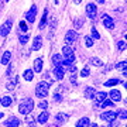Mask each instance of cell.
Returning a JSON list of instances; mask_svg holds the SVG:
<instances>
[{"mask_svg":"<svg viewBox=\"0 0 127 127\" xmlns=\"http://www.w3.org/2000/svg\"><path fill=\"white\" fill-rule=\"evenodd\" d=\"M10 58H11V52L10 51H6L4 54H3V57H1V64L3 65H9Z\"/></svg>","mask_w":127,"mask_h":127,"instance_id":"obj_18","label":"cell"},{"mask_svg":"<svg viewBox=\"0 0 127 127\" xmlns=\"http://www.w3.org/2000/svg\"><path fill=\"white\" fill-rule=\"evenodd\" d=\"M0 104L4 106V107H9V106L13 104V97H10V96H3V97L0 99Z\"/></svg>","mask_w":127,"mask_h":127,"instance_id":"obj_14","label":"cell"},{"mask_svg":"<svg viewBox=\"0 0 127 127\" xmlns=\"http://www.w3.org/2000/svg\"><path fill=\"white\" fill-rule=\"evenodd\" d=\"M117 48H119V51H124L126 50V41H119L117 42Z\"/></svg>","mask_w":127,"mask_h":127,"instance_id":"obj_31","label":"cell"},{"mask_svg":"<svg viewBox=\"0 0 127 127\" xmlns=\"http://www.w3.org/2000/svg\"><path fill=\"white\" fill-rule=\"evenodd\" d=\"M83 26V18H76L75 21H73V27L75 28H81Z\"/></svg>","mask_w":127,"mask_h":127,"instance_id":"obj_28","label":"cell"},{"mask_svg":"<svg viewBox=\"0 0 127 127\" xmlns=\"http://www.w3.org/2000/svg\"><path fill=\"white\" fill-rule=\"evenodd\" d=\"M103 24H104V27L109 28V30H113V28H114L113 18L110 17V16H107V14H104V16H103Z\"/></svg>","mask_w":127,"mask_h":127,"instance_id":"obj_11","label":"cell"},{"mask_svg":"<svg viewBox=\"0 0 127 127\" xmlns=\"http://www.w3.org/2000/svg\"><path fill=\"white\" fill-rule=\"evenodd\" d=\"M126 66H127V62H126V61H122V62H119L117 65H116V68H119V69H123V71L126 69Z\"/></svg>","mask_w":127,"mask_h":127,"instance_id":"obj_32","label":"cell"},{"mask_svg":"<svg viewBox=\"0 0 127 127\" xmlns=\"http://www.w3.org/2000/svg\"><path fill=\"white\" fill-rule=\"evenodd\" d=\"M58 1H59V0H55V3H58Z\"/></svg>","mask_w":127,"mask_h":127,"instance_id":"obj_48","label":"cell"},{"mask_svg":"<svg viewBox=\"0 0 127 127\" xmlns=\"http://www.w3.org/2000/svg\"><path fill=\"white\" fill-rule=\"evenodd\" d=\"M35 16H37V6H32L31 9L27 11V14H26V20H27L28 23H34Z\"/></svg>","mask_w":127,"mask_h":127,"instance_id":"obj_8","label":"cell"},{"mask_svg":"<svg viewBox=\"0 0 127 127\" xmlns=\"http://www.w3.org/2000/svg\"><path fill=\"white\" fill-rule=\"evenodd\" d=\"M32 109H34V102H32V99H30V97H26V99L21 100V103H20V106H18V112L21 114H28L31 113Z\"/></svg>","mask_w":127,"mask_h":127,"instance_id":"obj_1","label":"cell"},{"mask_svg":"<svg viewBox=\"0 0 127 127\" xmlns=\"http://www.w3.org/2000/svg\"><path fill=\"white\" fill-rule=\"evenodd\" d=\"M38 107H40V109H42V110H45L47 107H48V103H47V100H41L40 104H38Z\"/></svg>","mask_w":127,"mask_h":127,"instance_id":"obj_33","label":"cell"},{"mask_svg":"<svg viewBox=\"0 0 127 127\" xmlns=\"http://www.w3.org/2000/svg\"><path fill=\"white\" fill-rule=\"evenodd\" d=\"M86 13L89 16V18H95L96 14H97V7H96L95 3H89L86 6Z\"/></svg>","mask_w":127,"mask_h":127,"instance_id":"obj_7","label":"cell"},{"mask_svg":"<svg viewBox=\"0 0 127 127\" xmlns=\"http://www.w3.org/2000/svg\"><path fill=\"white\" fill-rule=\"evenodd\" d=\"M55 26H57V20H55V17L51 18V30H54Z\"/></svg>","mask_w":127,"mask_h":127,"instance_id":"obj_40","label":"cell"},{"mask_svg":"<svg viewBox=\"0 0 127 127\" xmlns=\"http://www.w3.org/2000/svg\"><path fill=\"white\" fill-rule=\"evenodd\" d=\"M96 1H97V3H100V4H103V3H104V0H96Z\"/></svg>","mask_w":127,"mask_h":127,"instance_id":"obj_44","label":"cell"},{"mask_svg":"<svg viewBox=\"0 0 127 127\" xmlns=\"http://www.w3.org/2000/svg\"><path fill=\"white\" fill-rule=\"evenodd\" d=\"M117 117V113L113 112V110H110V112H104V113L100 114V119L104 120V122H112V120H116Z\"/></svg>","mask_w":127,"mask_h":127,"instance_id":"obj_6","label":"cell"},{"mask_svg":"<svg viewBox=\"0 0 127 127\" xmlns=\"http://www.w3.org/2000/svg\"><path fill=\"white\" fill-rule=\"evenodd\" d=\"M89 126V119L88 117H82L79 122L76 123V127H88Z\"/></svg>","mask_w":127,"mask_h":127,"instance_id":"obj_24","label":"cell"},{"mask_svg":"<svg viewBox=\"0 0 127 127\" xmlns=\"http://www.w3.org/2000/svg\"><path fill=\"white\" fill-rule=\"evenodd\" d=\"M109 96L112 97L110 100H113V102H120V100H122V93H120L119 91H116V89H112L110 93H109Z\"/></svg>","mask_w":127,"mask_h":127,"instance_id":"obj_12","label":"cell"},{"mask_svg":"<svg viewBox=\"0 0 127 127\" xmlns=\"http://www.w3.org/2000/svg\"><path fill=\"white\" fill-rule=\"evenodd\" d=\"M78 40V32L75 30H69L66 32V35H65V42H66V45H72L75 44Z\"/></svg>","mask_w":127,"mask_h":127,"instance_id":"obj_5","label":"cell"},{"mask_svg":"<svg viewBox=\"0 0 127 127\" xmlns=\"http://www.w3.org/2000/svg\"><path fill=\"white\" fill-rule=\"evenodd\" d=\"M113 106H114V102H113V100L104 99L103 102H102V107H103V109H106V107H113Z\"/></svg>","mask_w":127,"mask_h":127,"instance_id":"obj_27","label":"cell"},{"mask_svg":"<svg viewBox=\"0 0 127 127\" xmlns=\"http://www.w3.org/2000/svg\"><path fill=\"white\" fill-rule=\"evenodd\" d=\"M91 127H99V126H97V124H95V123H93V124H91Z\"/></svg>","mask_w":127,"mask_h":127,"instance_id":"obj_46","label":"cell"},{"mask_svg":"<svg viewBox=\"0 0 127 127\" xmlns=\"http://www.w3.org/2000/svg\"><path fill=\"white\" fill-rule=\"evenodd\" d=\"M73 1H75V3H76V4H79V3H81L82 0H73Z\"/></svg>","mask_w":127,"mask_h":127,"instance_id":"obj_45","label":"cell"},{"mask_svg":"<svg viewBox=\"0 0 127 127\" xmlns=\"http://www.w3.org/2000/svg\"><path fill=\"white\" fill-rule=\"evenodd\" d=\"M54 100L61 102V100H62V97H61V95H59V93H54Z\"/></svg>","mask_w":127,"mask_h":127,"instance_id":"obj_41","label":"cell"},{"mask_svg":"<svg viewBox=\"0 0 127 127\" xmlns=\"http://www.w3.org/2000/svg\"><path fill=\"white\" fill-rule=\"evenodd\" d=\"M119 82H120L119 79H110V81H107L104 83V86H113V85H117Z\"/></svg>","mask_w":127,"mask_h":127,"instance_id":"obj_29","label":"cell"},{"mask_svg":"<svg viewBox=\"0 0 127 127\" xmlns=\"http://www.w3.org/2000/svg\"><path fill=\"white\" fill-rule=\"evenodd\" d=\"M11 26H13V20L9 18V20H6L4 23L0 26V37H6L7 34L10 32L11 30Z\"/></svg>","mask_w":127,"mask_h":127,"instance_id":"obj_4","label":"cell"},{"mask_svg":"<svg viewBox=\"0 0 127 127\" xmlns=\"http://www.w3.org/2000/svg\"><path fill=\"white\" fill-rule=\"evenodd\" d=\"M42 71V59L37 58L34 61V72H41Z\"/></svg>","mask_w":127,"mask_h":127,"instance_id":"obj_16","label":"cell"},{"mask_svg":"<svg viewBox=\"0 0 127 127\" xmlns=\"http://www.w3.org/2000/svg\"><path fill=\"white\" fill-rule=\"evenodd\" d=\"M23 76H24V79L26 81H32V78H34V72H32V69H26L24 71V73H23Z\"/></svg>","mask_w":127,"mask_h":127,"instance_id":"obj_22","label":"cell"},{"mask_svg":"<svg viewBox=\"0 0 127 127\" xmlns=\"http://www.w3.org/2000/svg\"><path fill=\"white\" fill-rule=\"evenodd\" d=\"M20 126V120L16 117H11L9 122L6 123V127H18Z\"/></svg>","mask_w":127,"mask_h":127,"instance_id":"obj_17","label":"cell"},{"mask_svg":"<svg viewBox=\"0 0 127 127\" xmlns=\"http://www.w3.org/2000/svg\"><path fill=\"white\" fill-rule=\"evenodd\" d=\"M27 41H28V35H23V37L20 35V42H21L23 45L26 44V42H27Z\"/></svg>","mask_w":127,"mask_h":127,"instance_id":"obj_38","label":"cell"},{"mask_svg":"<svg viewBox=\"0 0 127 127\" xmlns=\"http://www.w3.org/2000/svg\"><path fill=\"white\" fill-rule=\"evenodd\" d=\"M47 120H48V112H41V114L38 116V120L37 122L38 123H41V124H44V123H47Z\"/></svg>","mask_w":127,"mask_h":127,"instance_id":"obj_20","label":"cell"},{"mask_svg":"<svg viewBox=\"0 0 127 127\" xmlns=\"http://www.w3.org/2000/svg\"><path fill=\"white\" fill-rule=\"evenodd\" d=\"M119 116H120V119H122V120H126V117H127L126 110H124V109H123V110H120V112H119Z\"/></svg>","mask_w":127,"mask_h":127,"instance_id":"obj_36","label":"cell"},{"mask_svg":"<svg viewBox=\"0 0 127 127\" xmlns=\"http://www.w3.org/2000/svg\"><path fill=\"white\" fill-rule=\"evenodd\" d=\"M1 117H3V113H0V119H1Z\"/></svg>","mask_w":127,"mask_h":127,"instance_id":"obj_47","label":"cell"},{"mask_svg":"<svg viewBox=\"0 0 127 127\" xmlns=\"http://www.w3.org/2000/svg\"><path fill=\"white\" fill-rule=\"evenodd\" d=\"M54 75H55V79H58V81L64 79V75H65V69H64L62 65H61V66H54Z\"/></svg>","mask_w":127,"mask_h":127,"instance_id":"obj_10","label":"cell"},{"mask_svg":"<svg viewBox=\"0 0 127 127\" xmlns=\"http://www.w3.org/2000/svg\"><path fill=\"white\" fill-rule=\"evenodd\" d=\"M88 75H89V66H86V68H83V69L81 71V76L86 78Z\"/></svg>","mask_w":127,"mask_h":127,"instance_id":"obj_34","label":"cell"},{"mask_svg":"<svg viewBox=\"0 0 127 127\" xmlns=\"http://www.w3.org/2000/svg\"><path fill=\"white\" fill-rule=\"evenodd\" d=\"M7 89H9V91H13L14 89V82H9V83H7Z\"/></svg>","mask_w":127,"mask_h":127,"instance_id":"obj_42","label":"cell"},{"mask_svg":"<svg viewBox=\"0 0 127 127\" xmlns=\"http://www.w3.org/2000/svg\"><path fill=\"white\" fill-rule=\"evenodd\" d=\"M41 45H42V38H41L40 35H37L35 38H34V41H32V51H38L41 48Z\"/></svg>","mask_w":127,"mask_h":127,"instance_id":"obj_13","label":"cell"},{"mask_svg":"<svg viewBox=\"0 0 127 127\" xmlns=\"http://www.w3.org/2000/svg\"><path fill=\"white\" fill-rule=\"evenodd\" d=\"M106 96H107V93H106V92H97V93H95V96H93V97L96 99V102H97V103H102V102L106 99Z\"/></svg>","mask_w":127,"mask_h":127,"instance_id":"obj_15","label":"cell"},{"mask_svg":"<svg viewBox=\"0 0 127 127\" xmlns=\"http://www.w3.org/2000/svg\"><path fill=\"white\" fill-rule=\"evenodd\" d=\"M62 55L65 58L64 61H66V62H73L75 61V52H73V50L69 45H65L62 48Z\"/></svg>","mask_w":127,"mask_h":127,"instance_id":"obj_3","label":"cell"},{"mask_svg":"<svg viewBox=\"0 0 127 127\" xmlns=\"http://www.w3.org/2000/svg\"><path fill=\"white\" fill-rule=\"evenodd\" d=\"M71 82H72L73 85H76V76H75V75H72V76H71Z\"/></svg>","mask_w":127,"mask_h":127,"instance_id":"obj_43","label":"cell"},{"mask_svg":"<svg viewBox=\"0 0 127 127\" xmlns=\"http://www.w3.org/2000/svg\"><path fill=\"white\" fill-rule=\"evenodd\" d=\"M47 21H48V18H47V10H44L42 17H41V23H40V30H42L47 26Z\"/></svg>","mask_w":127,"mask_h":127,"instance_id":"obj_25","label":"cell"},{"mask_svg":"<svg viewBox=\"0 0 127 127\" xmlns=\"http://www.w3.org/2000/svg\"><path fill=\"white\" fill-rule=\"evenodd\" d=\"M27 116V127H35V120H34V117L32 116H30V113L28 114H26Z\"/></svg>","mask_w":127,"mask_h":127,"instance_id":"obj_26","label":"cell"},{"mask_svg":"<svg viewBox=\"0 0 127 127\" xmlns=\"http://www.w3.org/2000/svg\"><path fill=\"white\" fill-rule=\"evenodd\" d=\"M68 119H69V114H66V113H58L57 116H55V124H57V126H61V124H64Z\"/></svg>","mask_w":127,"mask_h":127,"instance_id":"obj_9","label":"cell"},{"mask_svg":"<svg viewBox=\"0 0 127 127\" xmlns=\"http://www.w3.org/2000/svg\"><path fill=\"white\" fill-rule=\"evenodd\" d=\"M52 64H54V66H61V65H62V58H61V55L59 54L52 55Z\"/></svg>","mask_w":127,"mask_h":127,"instance_id":"obj_19","label":"cell"},{"mask_svg":"<svg viewBox=\"0 0 127 127\" xmlns=\"http://www.w3.org/2000/svg\"><path fill=\"white\" fill-rule=\"evenodd\" d=\"M85 41H86V47H92V45H93V40H92L91 37H86Z\"/></svg>","mask_w":127,"mask_h":127,"instance_id":"obj_37","label":"cell"},{"mask_svg":"<svg viewBox=\"0 0 127 127\" xmlns=\"http://www.w3.org/2000/svg\"><path fill=\"white\" fill-rule=\"evenodd\" d=\"M117 126H119L117 120H112V122H109V127H117Z\"/></svg>","mask_w":127,"mask_h":127,"instance_id":"obj_39","label":"cell"},{"mask_svg":"<svg viewBox=\"0 0 127 127\" xmlns=\"http://www.w3.org/2000/svg\"><path fill=\"white\" fill-rule=\"evenodd\" d=\"M89 64H92L93 66H102V65H103V62H102V59L96 58V57H92V58L89 59Z\"/></svg>","mask_w":127,"mask_h":127,"instance_id":"obj_23","label":"cell"},{"mask_svg":"<svg viewBox=\"0 0 127 127\" xmlns=\"http://www.w3.org/2000/svg\"><path fill=\"white\" fill-rule=\"evenodd\" d=\"M18 28H20L23 32L27 31V24H26V21H20V23H18Z\"/></svg>","mask_w":127,"mask_h":127,"instance_id":"obj_30","label":"cell"},{"mask_svg":"<svg viewBox=\"0 0 127 127\" xmlns=\"http://www.w3.org/2000/svg\"><path fill=\"white\" fill-rule=\"evenodd\" d=\"M48 92H50V85H48L47 82H40V83L35 86L37 97H41V99H42V97H47Z\"/></svg>","mask_w":127,"mask_h":127,"instance_id":"obj_2","label":"cell"},{"mask_svg":"<svg viewBox=\"0 0 127 127\" xmlns=\"http://www.w3.org/2000/svg\"><path fill=\"white\" fill-rule=\"evenodd\" d=\"M93 96H95V89L92 86L86 88V89H85V97H86V99H93Z\"/></svg>","mask_w":127,"mask_h":127,"instance_id":"obj_21","label":"cell"},{"mask_svg":"<svg viewBox=\"0 0 127 127\" xmlns=\"http://www.w3.org/2000/svg\"><path fill=\"white\" fill-rule=\"evenodd\" d=\"M92 35H93V38H96V40H99V38H100V34L97 32L96 28H92Z\"/></svg>","mask_w":127,"mask_h":127,"instance_id":"obj_35","label":"cell"}]
</instances>
